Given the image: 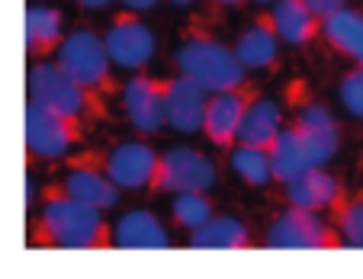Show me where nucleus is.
Instances as JSON below:
<instances>
[{"label":"nucleus","instance_id":"obj_15","mask_svg":"<svg viewBox=\"0 0 363 279\" xmlns=\"http://www.w3.org/2000/svg\"><path fill=\"white\" fill-rule=\"evenodd\" d=\"M286 196L296 209L322 212V209H331V205L344 196V190L328 171H322V167H308V171H302L299 177H293L286 183Z\"/></svg>","mask_w":363,"mask_h":279},{"label":"nucleus","instance_id":"obj_28","mask_svg":"<svg viewBox=\"0 0 363 279\" xmlns=\"http://www.w3.org/2000/svg\"><path fill=\"white\" fill-rule=\"evenodd\" d=\"M125 10H132V13H138V10H151L158 0H123Z\"/></svg>","mask_w":363,"mask_h":279},{"label":"nucleus","instance_id":"obj_20","mask_svg":"<svg viewBox=\"0 0 363 279\" xmlns=\"http://www.w3.org/2000/svg\"><path fill=\"white\" fill-rule=\"evenodd\" d=\"M267 154H270V173H274V180H280V183H289L293 177H299L302 171L312 167L308 151H306V144H302V135L296 125L277 132Z\"/></svg>","mask_w":363,"mask_h":279},{"label":"nucleus","instance_id":"obj_30","mask_svg":"<svg viewBox=\"0 0 363 279\" xmlns=\"http://www.w3.org/2000/svg\"><path fill=\"white\" fill-rule=\"evenodd\" d=\"M216 4H225V7H235V4H245V0H216Z\"/></svg>","mask_w":363,"mask_h":279},{"label":"nucleus","instance_id":"obj_24","mask_svg":"<svg viewBox=\"0 0 363 279\" xmlns=\"http://www.w3.org/2000/svg\"><path fill=\"white\" fill-rule=\"evenodd\" d=\"M331 209H335L341 244L363 247V196H341Z\"/></svg>","mask_w":363,"mask_h":279},{"label":"nucleus","instance_id":"obj_3","mask_svg":"<svg viewBox=\"0 0 363 279\" xmlns=\"http://www.w3.org/2000/svg\"><path fill=\"white\" fill-rule=\"evenodd\" d=\"M58 68L77 81L96 103L106 90H113V77H110V55L103 48V39L90 29H74L71 35H65L58 42Z\"/></svg>","mask_w":363,"mask_h":279},{"label":"nucleus","instance_id":"obj_13","mask_svg":"<svg viewBox=\"0 0 363 279\" xmlns=\"http://www.w3.org/2000/svg\"><path fill=\"white\" fill-rule=\"evenodd\" d=\"M62 196L106 212L119 203V186L90 161H77V164H71V171L62 180Z\"/></svg>","mask_w":363,"mask_h":279},{"label":"nucleus","instance_id":"obj_27","mask_svg":"<svg viewBox=\"0 0 363 279\" xmlns=\"http://www.w3.org/2000/svg\"><path fill=\"white\" fill-rule=\"evenodd\" d=\"M347 0H306V7L312 10V13L322 20V16H328V13H335V10H341Z\"/></svg>","mask_w":363,"mask_h":279},{"label":"nucleus","instance_id":"obj_19","mask_svg":"<svg viewBox=\"0 0 363 279\" xmlns=\"http://www.w3.org/2000/svg\"><path fill=\"white\" fill-rule=\"evenodd\" d=\"M270 23L286 45H306L318 35V16L306 7V0H277Z\"/></svg>","mask_w":363,"mask_h":279},{"label":"nucleus","instance_id":"obj_21","mask_svg":"<svg viewBox=\"0 0 363 279\" xmlns=\"http://www.w3.org/2000/svg\"><path fill=\"white\" fill-rule=\"evenodd\" d=\"M283 113L274 100L267 96H254L251 106L245 109L238 125V142L241 144H257V148H270V142L277 138V132L283 129Z\"/></svg>","mask_w":363,"mask_h":279},{"label":"nucleus","instance_id":"obj_29","mask_svg":"<svg viewBox=\"0 0 363 279\" xmlns=\"http://www.w3.org/2000/svg\"><path fill=\"white\" fill-rule=\"evenodd\" d=\"M77 4L87 10H100V7H106V4H113V0H77Z\"/></svg>","mask_w":363,"mask_h":279},{"label":"nucleus","instance_id":"obj_5","mask_svg":"<svg viewBox=\"0 0 363 279\" xmlns=\"http://www.w3.org/2000/svg\"><path fill=\"white\" fill-rule=\"evenodd\" d=\"M84 119H71L62 113H52V109L39 106V103H29L26 106V151L42 161H58V157H68L77 148V142L84 138L81 129Z\"/></svg>","mask_w":363,"mask_h":279},{"label":"nucleus","instance_id":"obj_6","mask_svg":"<svg viewBox=\"0 0 363 279\" xmlns=\"http://www.w3.org/2000/svg\"><path fill=\"white\" fill-rule=\"evenodd\" d=\"M341 244L337 228H331L318 212L308 209H286L274 218L267 228V247L270 251H328Z\"/></svg>","mask_w":363,"mask_h":279},{"label":"nucleus","instance_id":"obj_4","mask_svg":"<svg viewBox=\"0 0 363 279\" xmlns=\"http://www.w3.org/2000/svg\"><path fill=\"white\" fill-rule=\"evenodd\" d=\"M29 96L33 103L52 109V113H62V116L71 119H87L100 103L87 93L77 81H71L58 62H39L33 71H29Z\"/></svg>","mask_w":363,"mask_h":279},{"label":"nucleus","instance_id":"obj_23","mask_svg":"<svg viewBox=\"0 0 363 279\" xmlns=\"http://www.w3.org/2000/svg\"><path fill=\"white\" fill-rule=\"evenodd\" d=\"M232 171L238 173L245 183L251 186H267L270 180H274V173H270V154L267 148H257V144H235L232 151Z\"/></svg>","mask_w":363,"mask_h":279},{"label":"nucleus","instance_id":"obj_7","mask_svg":"<svg viewBox=\"0 0 363 279\" xmlns=\"http://www.w3.org/2000/svg\"><path fill=\"white\" fill-rule=\"evenodd\" d=\"M216 183V164L193 148H171L158 157L151 190L161 193H206Z\"/></svg>","mask_w":363,"mask_h":279},{"label":"nucleus","instance_id":"obj_22","mask_svg":"<svg viewBox=\"0 0 363 279\" xmlns=\"http://www.w3.org/2000/svg\"><path fill=\"white\" fill-rule=\"evenodd\" d=\"M62 42V13L52 7H29L26 10V52L33 58L55 52Z\"/></svg>","mask_w":363,"mask_h":279},{"label":"nucleus","instance_id":"obj_32","mask_svg":"<svg viewBox=\"0 0 363 279\" xmlns=\"http://www.w3.org/2000/svg\"><path fill=\"white\" fill-rule=\"evenodd\" d=\"M257 4H267V0H257Z\"/></svg>","mask_w":363,"mask_h":279},{"label":"nucleus","instance_id":"obj_26","mask_svg":"<svg viewBox=\"0 0 363 279\" xmlns=\"http://www.w3.org/2000/svg\"><path fill=\"white\" fill-rule=\"evenodd\" d=\"M344 109H347L354 119H363V68H354L350 74H344L341 87H337Z\"/></svg>","mask_w":363,"mask_h":279},{"label":"nucleus","instance_id":"obj_8","mask_svg":"<svg viewBox=\"0 0 363 279\" xmlns=\"http://www.w3.org/2000/svg\"><path fill=\"white\" fill-rule=\"evenodd\" d=\"M103 48H106V55H110V62L116 64V68L135 71L151 62V55H155V35H151V29L145 26L138 16L123 13L110 26V33L103 39Z\"/></svg>","mask_w":363,"mask_h":279},{"label":"nucleus","instance_id":"obj_18","mask_svg":"<svg viewBox=\"0 0 363 279\" xmlns=\"http://www.w3.org/2000/svg\"><path fill=\"white\" fill-rule=\"evenodd\" d=\"M277 52H280V35H277L270 16H264V20L254 23V26L238 39V45H235V58H238V64L245 71L270 68L274 58H277Z\"/></svg>","mask_w":363,"mask_h":279},{"label":"nucleus","instance_id":"obj_11","mask_svg":"<svg viewBox=\"0 0 363 279\" xmlns=\"http://www.w3.org/2000/svg\"><path fill=\"white\" fill-rule=\"evenodd\" d=\"M123 106L142 135H155L164 125V84L145 74L132 77L123 87Z\"/></svg>","mask_w":363,"mask_h":279},{"label":"nucleus","instance_id":"obj_31","mask_svg":"<svg viewBox=\"0 0 363 279\" xmlns=\"http://www.w3.org/2000/svg\"><path fill=\"white\" fill-rule=\"evenodd\" d=\"M171 4H177V7H190L193 0H171Z\"/></svg>","mask_w":363,"mask_h":279},{"label":"nucleus","instance_id":"obj_9","mask_svg":"<svg viewBox=\"0 0 363 279\" xmlns=\"http://www.w3.org/2000/svg\"><path fill=\"white\" fill-rule=\"evenodd\" d=\"M103 171L119 190H151V180L158 171V154L145 142H119L106 154Z\"/></svg>","mask_w":363,"mask_h":279},{"label":"nucleus","instance_id":"obj_1","mask_svg":"<svg viewBox=\"0 0 363 279\" xmlns=\"http://www.w3.org/2000/svg\"><path fill=\"white\" fill-rule=\"evenodd\" d=\"M29 241L35 247H62V251H96V247L113 244L103 212L74 203L62 193L45 199L39 218L33 222Z\"/></svg>","mask_w":363,"mask_h":279},{"label":"nucleus","instance_id":"obj_2","mask_svg":"<svg viewBox=\"0 0 363 279\" xmlns=\"http://www.w3.org/2000/svg\"><path fill=\"white\" fill-rule=\"evenodd\" d=\"M177 68L184 77L206 90V93H222L245 84V68L238 64L232 48L222 42L209 39V35H193L177 48Z\"/></svg>","mask_w":363,"mask_h":279},{"label":"nucleus","instance_id":"obj_14","mask_svg":"<svg viewBox=\"0 0 363 279\" xmlns=\"http://www.w3.org/2000/svg\"><path fill=\"white\" fill-rule=\"evenodd\" d=\"M110 241L119 251H167L171 247V234L151 212H125L110 228Z\"/></svg>","mask_w":363,"mask_h":279},{"label":"nucleus","instance_id":"obj_25","mask_svg":"<svg viewBox=\"0 0 363 279\" xmlns=\"http://www.w3.org/2000/svg\"><path fill=\"white\" fill-rule=\"evenodd\" d=\"M174 222H180L184 228H199L203 222L213 218V205L203 193H174Z\"/></svg>","mask_w":363,"mask_h":279},{"label":"nucleus","instance_id":"obj_16","mask_svg":"<svg viewBox=\"0 0 363 279\" xmlns=\"http://www.w3.org/2000/svg\"><path fill=\"white\" fill-rule=\"evenodd\" d=\"M318 33L335 52L347 55L357 68H363V13L360 10H335L318 20Z\"/></svg>","mask_w":363,"mask_h":279},{"label":"nucleus","instance_id":"obj_12","mask_svg":"<svg viewBox=\"0 0 363 279\" xmlns=\"http://www.w3.org/2000/svg\"><path fill=\"white\" fill-rule=\"evenodd\" d=\"M203 113H206V90L199 84H193L190 77H174L164 81V123L174 132H193L203 129Z\"/></svg>","mask_w":363,"mask_h":279},{"label":"nucleus","instance_id":"obj_17","mask_svg":"<svg viewBox=\"0 0 363 279\" xmlns=\"http://www.w3.org/2000/svg\"><path fill=\"white\" fill-rule=\"evenodd\" d=\"M190 247L193 251H247L251 247V232L238 218L219 215L203 222L199 228H193Z\"/></svg>","mask_w":363,"mask_h":279},{"label":"nucleus","instance_id":"obj_10","mask_svg":"<svg viewBox=\"0 0 363 279\" xmlns=\"http://www.w3.org/2000/svg\"><path fill=\"white\" fill-rule=\"evenodd\" d=\"M254 96H257V90L247 87V84H241V87L222 90V93H216L213 100L206 103L203 132L209 135V142L219 144V148H228V144H235V138H238L241 116H245V109L251 106Z\"/></svg>","mask_w":363,"mask_h":279}]
</instances>
